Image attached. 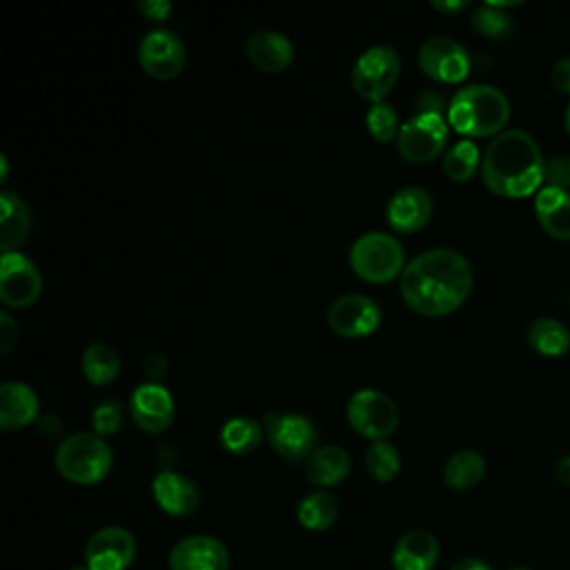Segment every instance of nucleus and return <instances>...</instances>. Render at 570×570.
I'll return each mask as SVG.
<instances>
[{"label":"nucleus","instance_id":"0eeeda50","mask_svg":"<svg viewBox=\"0 0 570 570\" xmlns=\"http://www.w3.org/2000/svg\"><path fill=\"white\" fill-rule=\"evenodd\" d=\"M401 73V58L390 45L367 47L352 67V89L363 98L383 102Z\"/></svg>","mask_w":570,"mask_h":570},{"label":"nucleus","instance_id":"473e14b6","mask_svg":"<svg viewBox=\"0 0 570 570\" xmlns=\"http://www.w3.org/2000/svg\"><path fill=\"white\" fill-rule=\"evenodd\" d=\"M365 127L370 131V136L376 142H390L396 140L401 122H399V114L394 111L392 105L383 102H374L367 114H365Z\"/></svg>","mask_w":570,"mask_h":570},{"label":"nucleus","instance_id":"7ed1b4c3","mask_svg":"<svg viewBox=\"0 0 570 570\" xmlns=\"http://www.w3.org/2000/svg\"><path fill=\"white\" fill-rule=\"evenodd\" d=\"M445 118L463 136L483 138L501 134L510 120V100L494 85H465L450 98Z\"/></svg>","mask_w":570,"mask_h":570},{"label":"nucleus","instance_id":"aec40b11","mask_svg":"<svg viewBox=\"0 0 570 570\" xmlns=\"http://www.w3.org/2000/svg\"><path fill=\"white\" fill-rule=\"evenodd\" d=\"M40 412L36 390L22 381H4L0 385V428L4 432L27 428Z\"/></svg>","mask_w":570,"mask_h":570},{"label":"nucleus","instance_id":"79ce46f5","mask_svg":"<svg viewBox=\"0 0 570 570\" xmlns=\"http://www.w3.org/2000/svg\"><path fill=\"white\" fill-rule=\"evenodd\" d=\"M0 165H2V176H0V180L4 183L7 176H9V160H7V156H0Z\"/></svg>","mask_w":570,"mask_h":570},{"label":"nucleus","instance_id":"20e7f679","mask_svg":"<svg viewBox=\"0 0 570 570\" xmlns=\"http://www.w3.org/2000/svg\"><path fill=\"white\" fill-rule=\"evenodd\" d=\"M56 470L71 483L94 485L100 483L111 465L114 452L96 432H73L56 448Z\"/></svg>","mask_w":570,"mask_h":570},{"label":"nucleus","instance_id":"2f4dec72","mask_svg":"<svg viewBox=\"0 0 570 570\" xmlns=\"http://www.w3.org/2000/svg\"><path fill=\"white\" fill-rule=\"evenodd\" d=\"M470 24L476 33L490 40H503L514 31V20L503 9H497L488 2L472 11Z\"/></svg>","mask_w":570,"mask_h":570},{"label":"nucleus","instance_id":"ea45409f","mask_svg":"<svg viewBox=\"0 0 570 570\" xmlns=\"http://www.w3.org/2000/svg\"><path fill=\"white\" fill-rule=\"evenodd\" d=\"M554 479H557L563 488H570V454L557 461V465H554Z\"/></svg>","mask_w":570,"mask_h":570},{"label":"nucleus","instance_id":"dca6fc26","mask_svg":"<svg viewBox=\"0 0 570 570\" xmlns=\"http://www.w3.org/2000/svg\"><path fill=\"white\" fill-rule=\"evenodd\" d=\"M169 570H227V546L209 534H189L169 550Z\"/></svg>","mask_w":570,"mask_h":570},{"label":"nucleus","instance_id":"9d476101","mask_svg":"<svg viewBox=\"0 0 570 570\" xmlns=\"http://www.w3.org/2000/svg\"><path fill=\"white\" fill-rule=\"evenodd\" d=\"M40 292L38 265L20 252H4L0 258V301L11 309H24L40 298Z\"/></svg>","mask_w":570,"mask_h":570},{"label":"nucleus","instance_id":"c9c22d12","mask_svg":"<svg viewBox=\"0 0 570 570\" xmlns=\"http://www.w3.org/2000/svg\"><path fill=\"white\" fill-rule=\"evenodd\" d=\"M18 336L20 332L13 316L7 309H2L0 312V354L2 356H7L18 345Z\"/></svg>","mask_w":570,"mask_h":570},{"label":"nucleus","instance_id":"a211bd4d","mask_svg":"<svg viewBox=\"0 0 570 570\" xmlns=\"http://www.w3.org/2000/svg\"><path fill=\"white\" fill-rule=\"evenodd\" d=\"M156 505L169 517H189L200 505L198 485L183 472L160 470L151 481Z\"/></svg>","mask_w":570,"mask_h":570},{"label":"nucleus","instance_id":"9b49d317","mask_svg":"<svg viewBox=\"0 0 570 570\" xmlns=\"http://www.w3.org/2000/svg\"><path fill=\"white\" fill-rule=\"evenodd\" d=\"M419 69L436 82H461L470 71L468 49L450 36H432L416 51Z\"/></svg>","mask_w":570,"mask_h":570},{"label":"nucleus","instance_id":"a18cd8bd","mask_svg":"<svg viewBox=\"0 0 570 570\" xmlns=\"http://www.w3.org/2000/svg\"><path fill=\"white\" fill-rule=\"evenodd\" d=\"M71 570H89V568H87V566H85V563H82V566H73V568H71Z\"/></svg>","mask_w":570,"mask_h":570},{"label":"nucleus","instance_id":"f8f14e48","mask_svg":"<svg viewBox=\"0 0 570 570\" xmlns=\"http://www.w3.org/2000/svg\"><path fill=\"white\" fill-rule=\"evenodd\" d=\"M185 60V45L180 36L169 29H151L138 45V65L147 76L156 80H171L180 76Z\"/></svg>","mask_w":570,"mask_h":570},{"label":"nucleus","instance_id":"4468645a","mask_svg":"<svg viewBox=\"0 0 570 570\" xmlns=\"http://www.w3.org/2000/svg\"><path fill=\"white\" fill-rule=\"evenodd\" d=\"M134 559L136 539L120 525H105L96 530L85 546V566L89 570H127Z\"/></svg>","mask_w":570,"mask_h":570},{"label":"nucleus","instance_id":"1a4fd4ad","mask_svg":"<svg viewBox=\"0 0 570 570\" xmlns=\"http://www.w3.org/2000/svg\"><path fill=\"white\" fill-rule=\"evenodd\" d=\"M263 428L272 450L287 461H303L318 448L316 428L303 414L267 412L263 416Z\"/></svg>","mask_w":570,"mask_h":570},{"label":"nucleus","instance_id":"37998d69","mask_svg":"<svg viewBox=\"0 0 570 570\" xmlns=\"http://www.w3.org/2000/svg\"><path fill=\"white\" fill-rule=\"evenodd\" d=\"M563 122H566V129H568V134H570V105H568V109H566V116H563Z\"/></svg>","mask_w":570,"mask_h":570},{"label":"nucleus","instance_id":"f704fd0d","mask_svg":"<svg viewBox=\"0 0 570 570\" xmlns=\"http://www.w3.org/2000/svg\"><path fill=\"white\" fill-rule=\"evenodd\" d=\"M546 185L550 187H570V158L568 156H554L546 163Z\"/></svg>","mask_w":570,"mask_h":570},{"label":"nucleus","instance_id":"5701e85b","mask_svg":"<svg viewBox=\"0 0 570 570\" xmlns=\"http://www.w3.org/2000/svg\"><path fill=\"white\" fill-rule=\"evenodd\" d=\"M31 229V209L13 191L0 194V247L4 252H18Z\"/></svg>","mask_w":570,"mask_h":570},{"label":"nucleus","instance_id":"b1692460","mask_svg":"<svg viewBox=\"0 0 570 570\" xmlns=\"http://www.w3.org/2000/svg\"><path fill=\"white\" fill-rule=\"evenodd\" d=\"M350 472V454L341 445H318L305 459V476L318 488L338 485Z\"/></svg>","mask_w":570,"mask_h":570},{"label":"nucleus","instance_id":"ddd939ff","mask_svg":"<svg viewBox=\"0 0 570 570\" xmlns=\"http://www.w3.org/2000/svg\"><path fill=\"white\" fill-rule=\"evenodd\" d=\"M383 318L381 307L365 294H343L332 301L327 309L330 327L343 338L370 336L379 330Z\"/></svg>","mask_w":570,"mask_h":570},{"label":"nucleus","instance_id":"bb28decb","mask_svg":"<svg viewBox=\"0 0 570 570\" xmlns=\"http://www.w3.org/2000/svg\"><path fill=\"white\" fill-rule=\"evenodd\" d=\"M338 517V501L330 492H312L303 497L296 505V519L305 530L323 532L327 530Z\"/></svg>","mask_w":570,"mask_h":570},{"label":"nucleus","instance_id":"58836bf2","mask_svg":"<svg viewBox=\"0 0 570 570\" xmlns=\"http://www.w3.org/2000/svg\"><path fill=\"white\" fill-rule=\"evenodd\" d=\"M450 570H492V568L479 557H465V559L454 561Z\"/></svg>","mask_w":570,"mask_h":570},{"label":"nucleus","instance_id":"c03bdc74","mask_svg":"<svg viewBox=\"0 0 570 570\" xmlns=\"http://www.w3.org/2000/svg\"><path fill=\"white\" fill-rule=\"evenodd\" d=\"M510 570H532V568H528V566H514V568H510Z\"/></svg>","mask_w":570,"mask_h":570},{"label":"nucleus","instance_id":"6ab92c4d","mask_svg":"<svg viewBox=\"0 0 570 570\" xmlns=\"http://www.w3.org/2000/svg\"><path fill=\"white\" fill-rule=\"evenodd\" d=\"M245 56L265 73H281L294 60V45L287 36L274 29H261L247 36Z\"/></svg>","mask_w":570,"mask_h":570},{"label":"nucleus","instance_id":"423d86ee","mask_svg":"<svg viewBox=\"0 0 570 570\" xmlns=\"http://www.w3.org/2000/svg\"><path fill=\"white\" fill-rule=\"evenodd\" d=\"M350 265L367 283H390L405 269V252L387 232H365L350 247Z\"/></svg>","mask_w":570,"mask_h":570},{"label":"nucleus","instance_id":"a878e982","mask_svg":"<svg viewBox=\"0 0 570 570\" xmlns=\"http://www.w3.org/2000/svg\"><path fill=\"white\" fill-rule=\"evenodd\" d=\"M483 474H485V459L476 450L454 452L443 468L445 485L456 492L472 490L474 485L481 483Z\"/></svg>","mask_w":570,"mask_h":570},{"label":"nucleus","instance_id":"72a5a7b5","mask_svg":"<svg viewBox=\"0 0 570 570\" xmlns=\"http://www.w3.org/2000/svg\"><path fill=\"white\" fill-rule=\"evenodd\" d=\"M122 416H125V412H122V403L120 401H116V399L100 401L94 407V412H91L94 432L98 436H102V439L116 434L120 430V425H122Z\"/></svg>","mask_w":570,"mask_h":570},{"label":"nucleus","instance_id":"7c9ffc66","mask_svg":"<svg viewBox=\"0 0 570 570\" xmlns=\"http://www.w3.org/2000/svg\"><path fill=\"white\" fill-rule=\"evenodd\" d=\"M365 470L379 483L392 481L401 470L399 450L390 441H372L365 450Z\"/></svg>","mask_w":570,"mask_h":570},{"label":"nucleus","instance_id":"412c9836","mask_svg":"<svg viewBox=\"0 0 570 570\" xmlns=\"http://www.w3.org/2000/svg\"><path fill=\"white\" fill-rule=\"evenodd\" d=\"M436 561H439V541L428 530L405 532L392 550L394 570H432Z\"/></svg>","mask_w":570,"mask_h":570},{"label":"nucleus","instance_id":"a19ab883","mask_svg":"<svg viewBox=\"0 0 570 570\" xmlns=\"http://www.w3.org/2000/svg\"><path fill=\"white\" fill-rule=\"evenodd\" d=\"M432 7L436 11H443V13H454V11H461L468 7L465 0H432Z\"/></svg>","mask_w":570,"mask_h":570},{"label":"nucleus","instance_id":"f03ea898","mask_svg":"<svg viewBox=\"0 0 570 570\" xmlns=\"http://www.w3.org/2000/svg\"><path fill=\"white\" fill-rule=\"evenodd\" d=\"M485 187L503 198H525L537 194L546 180V160L537 140L523 129L497 134L481 158Z\"/></svg>","mask_w":570,"mask_h":570},{"label":"nucleus","instance_id":"393cba45","mask_svg":"<svg viewBox=\"0 0 570 570\" xmlns=\"http://www.w3.org/2000/svg\"><path fill=\"white\" fill-rule=\"evenodd\" d=\"M528 345L541 354V356H563L570 350V332L568 327L552 318V316H539L530 323L528 332H525Z\"/></svg>","mask_w":570,"mask_h":570},{"label":"nucleus","instance_id":"4c0bfd02","mask_svg":"<svg viewBox=\"0 0 570 570\" xmlns=\"http://www.w3.org/2000/svg\"><path fill=\"white\" fill-rule=\"evenodd\" d=\"M136 9L149 20H165L171 11V2L169 0H138Z\"/></svg>","mask_w":570,"mask_h":570},{"label":"nucleus","instance_id":"e433bc0d","mask_svg":"<svg viewBox=\"0 0 570 570\" xmlns=\"http://www.w3.org/2000/svg\"><path fill=\"white\" fill-rule=\"evenodd\" d=\"M550 82L557 91L570 94V58H559L550 69Z\"/></svg>","mask_w":570,"mask_h":570},{"label":"nucleus","instance_id":"cd10ccee","mask_svg":"<svg viewBox=\"0 0 570 570\" xmlns=\"http://www.w3.org/2000/svg\"><path fill=\"white\" fill-rule=\"evenodd\" d=\"M82 374L94 385H107L120 374V356L107 343H89L82 352Z\"/></svg>","mask_w":570,"mask_h":570},{"label":"nucleus","instance_id":"39448f33","mask_svg":"<svg viewBox=\"0 0 570 570\" xmlns=\"http://www.w3.org/2000/svg\"><path fill=\"white\" fill-rule=\"evenodd\" d=\"M428 102L419 105V111L401 122L396 136V149L407 163H430L434 160L448 142V118L443 114V102L436 96H425Z\"/></svg>","mask_w":570,"mask_h":570},{"label":"nucleus","instance_id":"6e6552de","mask_svg":"<svg viewBox=\"0 0 570 570\" xmlns=\"http://www.w3.org/2000/svg\"><path fill=\"white\" fill-rule=\"evenodd\" d=\"M345 419L354 432L370 441H385L399 425V407L381 390H356L345 407Z\"/></svg>","mask_w":570,"mask_h":570},{"label":"nucleus","instance_id":"c756f323","mask_svg":"<svg viewBox=\"0 0 570 570\" xmlns=\"http://www.w3.org/2000/svg\"><path fill=\"white\" fill-rule=\"evenodd\" d=\"M479 167H481V154L470 138L456 140L443 156V171L454 183L470 180Z\"/></svg>","mask_w":570,"mask_h":570},{"label":"nucleus","instance_id":"c85d7f7f","mask_svg":"<svg viewBox=\"0 0 570 570\" xmlns=\"http://www.w3.org/2000/svg\"><path fill=\"white\" fill-rule=\"evenodd\" d=\"M265 428L249 416H232L220 428V445L232 454H247L263 441Z\"/></svg>","mask_w":570,"mask_h":570},{"label":"nucleus","instance_id":"4be33fe9","mask_svg":"<svg viewBox=\"0 0 570 570\" xmlns=\"http://www.w3.org/2000/svg\"><path fill=\"white\" fill-rule=\"evenodd\" d=\"M534 214L543 232L552 238L570 240V194L561 187L543 185L534 196Z\"/></svg>","mask_w":570,"mask_h":570},{"label":"nucleus","instance_id":"2eb2a0df","mask_svg":"<svg viewBox=\"0 0 570 570\" xmlns=\"http://www.w3.org/2000/svg\"><path fill=\"white\" fill-rule=\"evenodd\" d=\"M129 412L142 432L160 434L174 421V396L156 381L140 383L129 396Z\"/></svg>","mask_w":570,"mask_h":570},{"label":"nucleus","instance_id":"f3484780","mask_svg":"<svg viewBox=\"0 0 570 570\" xmlns=\"http://www.w3.org/2000/svg\"><path fill=\"white\" fill-rule=\"evenodd\" d=\"M432 196L423 187L407 185L396 189L385 205V220L394 232H419L432 218Z\"/></svg>","mask_w":570,"mask_h":570},{"label":"nucleus","instance_id":"f257e3e1","mask_svg":"<svg viewBox=\"0 0 570 570\" xmlns=\"http://www.w3.org/2000/svg\"><path fill=\"white\" fill-rule=\"evenodd\" d=\"M472 267L468 258L450 247L416 254L401 274L405 305L423 316H443L465 303L472 292Z\"/></svg>","mask_w":570,"mask_h":570}]
</instances>
